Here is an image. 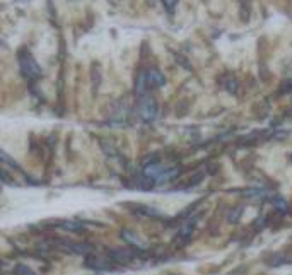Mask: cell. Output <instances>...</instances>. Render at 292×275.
Listing matches in <instances>:
<instances>
[{
    "label": "cell",
    "instance_id": "1",
    "mask_svg": "<svg viewBox=\"0 0 292 275\" xmlns=\"http://www.w3.org/2000/svg\"><path fill=\"white\" fill-rule=\"evenodd\" d=\"M138 113H140L142 120L145 121H152L157 116V106H156V101L152 99L147 94H140L138 96Z\"/></svg>",
    "mask_w": 292,
    "mask_h": 275
},
{
    "label": "cell",
    "instance_id": "2",
    "mask_svg": "<svg viewBox=\"0 0 292 275\" xmlns=\"http://www.w3.org/2000/svg\"><path fill=\"white\" fill-rule=\"evenodd\" d=\"M19 64H21V70H22V74L26 75L27 79H36L41 75V67L29 53L22 55V57L19 58Z\"/></svg>",
    "mask_w": 292,
    "mask_h": 275
},
{
    "label": "cell",
    "instance_id": "3",
    "mask_svg": "<svg viewBox=\"0 0 292 275\" xmlns=\"http://www.w3.org/2000/svg\"><path fill=\"white\" fill-rule=\"evenodd\" d=\"M145 81H147V86L161 88V86H164V75L156 69H152V70L145 72Z\"/></svg>",
    "mask_w": 292,
    "mask_h": 275
},
{
    "label": "cell",
    "instance_id": "4",
    "mask_svg": "<svg viewBox=\"0 0 292 275\" xmlns=\"http://www.w3.org/2000/svg\"><path fill=\"white\" fill-rule=\"evenodd\" d=\"M162 2H164V5L168 7V9H171V7L176 3V0H162Z\"/></svg>",
    "mask_w": 292,
    "mask_h": 275
}]
</instances>
